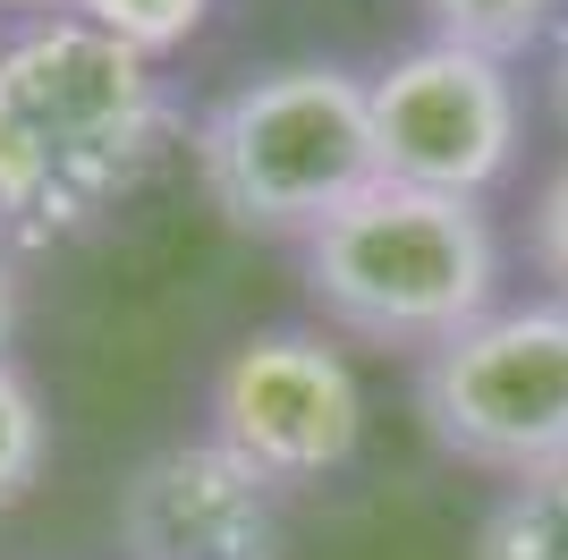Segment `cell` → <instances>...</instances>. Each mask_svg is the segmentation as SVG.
Returning <instances> with one entry per match:
<instances>
[{
    "instance_id": "6da1fadb",
    "label": "cell",
    "mask_w": 568,
    "mask_h": 560,
    "mask_svg": "<svg viewBox=\"0 0 568 560\" xmlns=\"http://www.w3.org/2000/svg\"><path fill=\"white\" fill-rule=\"evenodd\" d=\"M162 144V77L77 18L0 51V238H69L111 212Z\"/></svg>"
},
{
    "instance_id": "7a4b0ae2",
    "label": "cell",
    "mask_w": 568,
    "mask_h": 560,
    "mask_svg": "<svg viewBox=\"0 0 568 560\" xmlns=\"http://www.w3.org/2000/svg\"><path fill=\"white\" fill-rule=\"evenodd\" d=\"M306 298L348 340L433 357L500 306V238L467 196L374 179L339 221L306 238Z\"/></svg>"
},
{
    "instance_id": "3957f363",
    "label": "cell",
    "mask_w": 568,
    "mask_h": 560,
    "mask_svg": "<svg viewBox=\"0 0 568 560\" xmlns=\"http://www.w3.org/2000/svg\"><path fill=\"white\" fill-rule=\"evenodd\" d=\"M195 170L230 230L306 247L382 179L365 77L332 60H297V69H263L230 86L195 128Z\"/></svg>"
},
{
    "instance_id": "277c9868",
    "label": "cell",
    "mask_w": 568,
    "mask_h": 560,
    "mask_svg": "<svg viewBox=\"0 0 568 560\" xmlns=\"http://www.w3.org/2000/svg\"><path fill=\"white\" fill-rule=\"evenodd\" d=\"M425 433L450 459L535 484L568 467V306H493L416 366Z\"/></svg>"
},
{
    "instance_id": "5b68a950",
    "label": "cell",
    "mask_w": 568,
    "mask_h": 560,
    "mask_svg": "<svg viewBox=\"0 0 568 560\" xmlns=\"http://www.w3.org/2000/svg\"><path fill=\"white\" fill-rule=\"evenodd\" d=\"M365 111H374L382 179L467 196V204H484L509 179L518 137H526V102H518L509 60L458 51L442 34L399 51L382 77H365Z\"/></svg>"
},
{
    "instance_id": "8992f818",
    "label": "cell",
    "mask_w": 568,
    "mask_h": 560,
    "mask_svg": "<svg viewBox=\"0 0 568 560\" xmlns=\"http://www.w3.org/2000/svg\"><path fill=\"white\" fill-rule=\"evenodd\" d=\"M365 391L323 331H255L213 373V442L237 450L263 484H323L356 459Z\"/></svg>"
},
{
    "instance_id": "52a82bcc",
    "label": "cell",
    "mask_w": 568,
    "mask_h": 560,
    "mask_svg": "<svg viewBox=\"0 0 568 560\" xmlns=\"http://www.w3.org/2000/svg\"><path fill=\"white\" fill-rule=\"evenodd\" d=\"M128 560H281V510L255 467L204 442H170L119 484Z\"/></svg>"
},
{
    "instance_id": "ba28073f",
    "label": "cell",
    "mask_w": 568,
    "mask_h": 560,
    "mask_svg": "<svg viewBox=\"0 0 568 560\" xmlns=\"http://www.w3.org/2000/svg\"><path fill=\"white\" fill-rule=\"evenodd\" d=\"M475 560H568V467L500 492L475 527Z\"/></svg>"
},
{
    "instance_id": "9c48e42d",
    "label": "cell",
    "mask_w": 568,
    "mask_h": 560,
    "mask_svg": "<svg viewBox=\"0 0 568 560\" xmlns=\"http://www.w3.org/2000/svg\"><path fill=\"white\" fill-rule=\"evenodd\" d=\"M433 34L458 51H484V60H518V51H544V34L560 26V0H425Z\"/></svg>"
},
{
    "instance_id": "30bf717a",
    "label": "cell",
    "mask_w": 568,
    "mask_h": 560,
    "mask_svg": "<svg viewBox=\"0 0 568 560\" xmlns=\"http://www.w3.org/2000/svg\"><path fill=\"white\" fill-rule=\"evenodd\" d=\"M204 9H213V0H77L69 18L111 34V43L136 51V60H170L179 43L204 34Z\"/></svg>"
},
{
    "instance_id": "8fae6325",
    "label": "cell",
    "mask_w": 568,
    "mask_h": 560,
    "mask_svg": "<svg viewBox=\"0 0 568 560\" xmlns=\"http://www.w3.org/2000/svg\"><path fill=\"white\" fill-rule=\"evenodd\" d=\"M43 459H51V417L34 399V382L0 357V510H18L43 484Z\"/></svg>"
},
{
    "instance_id": "7c38bea8",
    "label": "cell",
    "mask_w": 568,
    "mask_h": 560,
    "mask_svg": "<svg viewBox=\"0 0 568 560\" xmlns=\"http://www.w3.org/2000/svg\"><path fill=\"white\" fill-rule=\"evenodd\" d=\"M526 256H535V272L551 280V298L568 306V153L544 170L535 204H526Z\"/></svg>"
},
{
    "instance_id": "4fadbf2b",
    "label": "cell",
    "mask_w": 568,
    "mask_h": 560,
    "mask_svg": "<svg viewBox=\"0 0 568 560\" xmlns=\"http://www.w3.org/2000/svg\"><path fill=\"white\" fill-rule=\"evenodd\" d=\"M544 102H551V128L568 137V18L544 34Z\"/></svg>"
},
{
    "instance_id": "5bb4252c",
    "label": "cell",
    "mask_w": 568,
    "mask_h": 560,
    "mask_svg": "<svg viewBox=\"0 0 568 560\" xmlns=\"http://www.w3.org/2000/svg\"><path fill=\"white\" fill-rule=\"evenodd\" d=\"M9 340H18V272L0 263V357H9Z\"/></svg>"
},
{
    "instance_id": "9a60e30c",
    "label": "cell",
    "mask_w": 568,
    "mask_h": 560,
    "mask_svg": "<svg viewBox=\"0 0 568 560\" xmlns=\"http://www.w3.org/2000/svg\"><path fill=\"white\" fill-rule=\"evenodd\" d=\"M60 9H77V0H0V18H34V26H51Z\"/></svg>"
}]
</instances>
